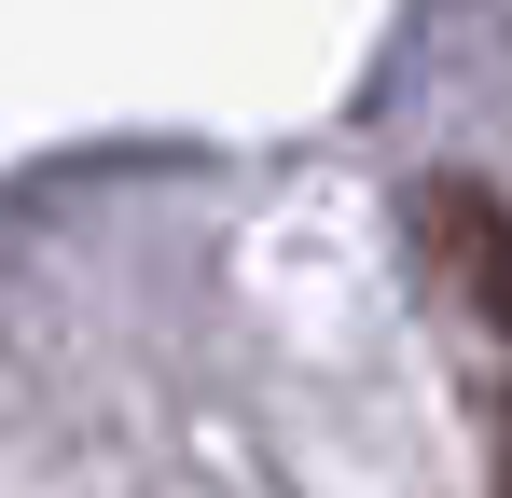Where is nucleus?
<instances>
[{
    "label": "nucleus",
    "instance_id": "obj_1",
    "mask_svg": "<svg viewBox=\"0 0 512 498\" xmlns=\"http://www.w3.org/2000/svg\"><path fill=\"white\" fill-rule=\"evenodd\" d=\"M429 236H443V263H457V291L512 332V208H485V194H429Z\"/></svg>",
    "mask_w": 512,
    "mask_h": 498
},
{
    "label": "nucleus",
    "instance_id": "obj_2",
    "mask_svg": "<svg viewBox=\"0 0 512 498\" xmlns=\"http://www.w3.org/2000/svg\"><path fill=\"white\" fill-rule=\"evenodd\" d=\"M499 498H512V429H499Z\"/></svg>",
    "mask_w": 512,
    "mask_h": 498
}]
</instances>
